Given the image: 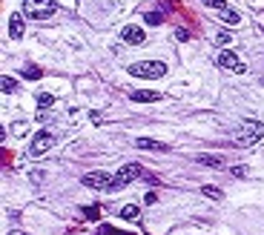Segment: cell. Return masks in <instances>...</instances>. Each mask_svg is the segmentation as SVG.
<instances>
[{"label":"cell","mask_w":264,"mask_h":235,"mask_svg":"<svg viewBox=\"0 0 264 235\" xmlns=\"http://www.w3.org/2000/svg\"><path fill=\"white\" fill-rule=\"evenodd\" d=\"M55 12H58V6H55L52 0H23V15H29V18H35V20L52 18Z\"/></svg>","instance_id":"3"},{"label":"cell","mask_w":264,"mask_h":235,"mask_svg":"<svg viewBox=\"0 0 264 235\" xmlns=\"http://www.w3.org/2000/svg\"><path fill=\"white\" fill-rule=\"evenodd\" d=\"M138 149H150V152H167V144L161 140H152V138H138Z\"/></svg>","instance_id":"11"},{"label":"cell","mask_w":264,"mask_h":235,"mask_svg":"<svg viewBox=\"0 0 264 235\" xmlns=\"http://www.w3.org/2000/svg\"><path fill=\"white\" fill-rule=\"evenodd\" d=\"M121 37H123V43H129V46H141L144 40H147V32H144L141 26H123Z\"/></svg>","instance_id":"8"},{"label":"cell","mask_w":264,"mask_h":235,"mask_svg":"<svg viewBox=\"0 0 264 235\" xmlns=\"http://www.w3.org/2000/svg\"><path fill=\"white\" fill-rule=\"evenodd\" d=\"M204 198H212V201H221V198H224V192H221L218 190V186H204Z\"/></svg>","instance_id":"13"},{"label":"cell","mask_w":264,"mask_h":235,"mask_svg":"<svg viewBox=\"0 0 264 235\" xmlns=\"http://www.w3.org/2000/svg\"><path fill=\"white\" fill-rule=\"evenodd\" d=\"M37 104L43 106V109H49V106L55 104V98H52V95H37Z\"/></svg>","instance_id":"19"},{"label":"cell","mask_w":264,"mask_h":235,"mask_svg":"<svg viewBox=\"0 0 264 235\" xmlns=\"http://www.w3.org/2000/svg\"><path fill=\"white\" fill-rule=\"evenodd\" d=\"M230 175H236V178H244V175H247V166H233V169H230Z\"/></svg>","instance_id":"21"},{"label":"cell","mask_w":264,"mask_h":235,"mask_svg":"<svg viewBox=\"0 0 264 235\" xmlns=\"http://www.w3.org/2000/svg\"><path fill=\"white\" fill-rule=\"evenodd\" d=\"M215 63H218L224 72H233V75H244V72H247V63L241 61L236 52H230V49H224V52L215 58Z\"/></svg>","instance_id":"4"},{"label":"cell","mask_w":264,"mask_h":235,"mask_svg":"<svg viewBox=\"0 0 264 235\" xmlns=\"http://www.w3.org/2000/svg\"><path fill=\"white\" fill-rule=\"evenodd\" d=\"M138 175H144V169L138 164H126L121 166V172H118V178L112 181V190H121V186H126V183H132Z\"/></svg>","instance_id":"7"},{"label":"cell","mask_w":264,"mask_h":235,"mask_svg":"<svg viewBox=\"0 0 264 235\" xmlns=\"http://www.w3.org/2000/svg\"><path fill=\"white\" fill-rule=\"evenodd\" d=\"M9 37L12 40H20V37H23V15H12L9 18Z\"/></svg>","instance_id":"9"},{"label":"cell","mask_w":264,"mask_h":235,"mask_svg":"<svg viewBox=\"0 0 264 235\" xmlns=\"http://www.w3.org/2000/svg\"><path fill=\"white\" fill-rule=\"evenodd\" d=\"M12 135H26V123H15V126H12Z\"/></svg>","instance_id":"22"},{"label":"cell","mask_w":264,"mask_h":235,"mask_svg":"<svg viewBox=\"0 0 264 235\" xmlns=\"http://www.w3.org/2000/svg\"><path fill=\"white\" fill-rule=\"evenodd\" d=\"M144 20H147L150 26H158V23H161V15H158V12H147V15H144Z\"/></svg>","instance_id":"17"},{"label":"cell","mask_w":264,"mask_h":235,"mask_svg":"<svg viewBox=\"0 0 264 235\" xmlns=\"http://www.w3.org/2000/svg\"><path fill=\"white\" fill-rule=\"evenodd\" d=\"M144 201H147V204H155V201H158V195H155V192H147V198H144Z\"/></svg>","instance_id":"23"},{"label":"cell","mask_w":264,"mask_h":235,"mask_svg":"<svg viewBox=\"0 0 264 235\" xmlns=\"http://www.w3.org/2000/svg\"><path fill=\"white\" fill-rule=\"evenodd\" d=\"M0 89H3V92H15V89H18V83H15V78L3 75V78H0Z\"/></svg>","instance_id":"15"},{"label":"cell","mask_w":264,"mask_h":235,"mask_svg":"<svg viewBox=\"0 0 264 235\" xmlns=\"http://www.w3.org/2000/svg\"><path fill=\"white\" fill-rule=\"evenodd\" d=\"M129 75H135V78H144V80H158L167 75V63L161 61H138L129 66Z\"/></svg>","instance_id":"1"},{"label":"cell","mask_w":264,"mask_h":235,"mask_svg":"<svg viewBox=\"0 0 264 235\" xmlns=\"http://www.w3.org/2000/svg\"><path fill=\"white\" fill-rule=\"evenodd\" d=\"M129 98L135 101V104H155V101H161L158 92H147V89H141V92H132Z\"/></svg>","instance_id":"10"},{"label":"cell","mask_w":264,"mask_h":235,"mask_svg":"<svg viewBox=\"0 0 264 235\" xmlns=\"http://www.w3.org/2000/svg\"><path fill=\"white\" fill-rule=\"evenodd\" d=\"M230 40H233V37H230V32H218V35H215V43H218V46H227Z\"/></svg>","instance_id":"20"},{"label":"cell","mask_w":264,"mask_h":235,"mask_svg":"<svg viewBox=\"0 0 264 235\" xmlns=\"http://www.w3.org/2000/svg\"><path fill=\"white\" fill-rule=\"evenodd\" d=\"M55 147V138H52V132H37L35 135V140H32V149H29V155L32 158H40V155H46L49 149Z\"/></svg>","instance_id":"6"},{"label":"cell","mask_w":264,"mask_h":235,"mask_svg":"<svg viewBox=\"0 0 264 235\" xmlns=\"http://www.w3.org/2000/svg\"><path fill=\"white\" fill-rule=\"evenodd\" d=\"M138 215H141V207H138V204H126V207L121 209L123 221H132V218H138Z\"/></svg>","instance_id":"12"},{"label":"cell","mask_w":264,"mask_h":235,"mask_svg":"<svg viewBox=\"0 0 264 235\" xmlns=\"http://www.w3.org/2000/svg\"><path fill=\"white\" fill-rule=\"evenodd\" d=\"M198 164H207V166H221V158H212V155H201Z\"/></svg>","instance_id":"16"},{"label":"cell","mask_w":264,"mask_h":235,"mask_svg":"<svg viewBox=\"0 0 264 235\" xmlns=\"http://www.w3.org/2000/svg\"><path fill=\"white\" fill-rule=\"evenodd\" d=\"M83 181V186H89V190H98V192H104V190H112V175L109 172H89L80 178Z\"/></svg>","instance_id":"5"},{"label":"cell","mask_w":264,"mask_h":235,"mask_svg":"<svg viewBox=\"0 0 264 235\" xmlns=\"http://www.w3.org/2000/svg\"><path fill=\"white\" fill-rule=\"evenodd\" d=\"M261 138H264V123L261 121H247L236 135V147L247 149V147H253V144H258Z\"/></svg>","instance_id":"2"},{"label":"cell","mask_w":264,"mask_h":235,"mask_svg":"<svg viewBox=\"0 0 264 235\" xmlns=\"http://www.w3.org/2000/svg\"><path fill=\"white\" fill-rule=\"evenodd\" d=\"M218 18L224 20V23H230V26H236V23H238V15H236L233 9H224V12H218Z\"/></svg>","instance_id":"14"},{"label":"cell","mask_w":264,"mask_h":235,"mask_svg":"<svg viewBox=\"0 0 264 235\" xmlns=\"http://www.w3.org/2000/svg\"><path fill=\"white\" fill-rule=\"evenodd\" d=\"M204 3H207V6H210V9H218V12L230 9V6H227V3H224V0H204Z\"/></svg>","instance_id":"18"}]
</instances>
